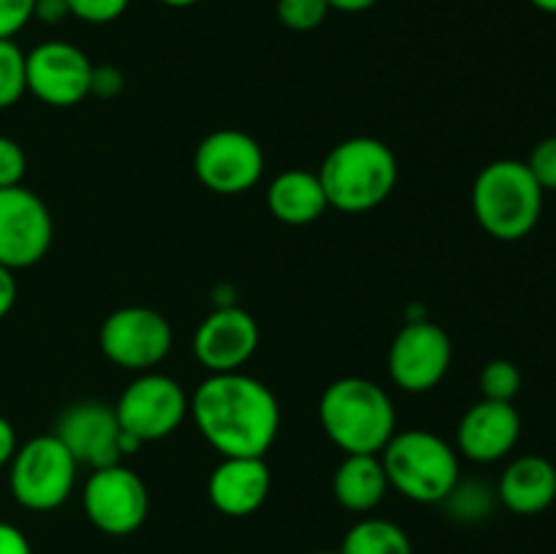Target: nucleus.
<instances>
[{
	"label": "nucleus",
	"mask_w": 556,
	"mask_h": 554,
	"mask_svg": "<svg viewBox=\"0 0 556 554\" xmlns=\"http://www.w3.org/2000/svg\"><path fill=\"white\" fill-rule=\"evenodd\" d=\"M258 342V320L237 304H223L199 324L193 353L210 375L239 373L255 356Z\"/></svg>",
	"instance_id": "15"
},
{
	"label": "nucleus",
	"mask_w": 556,
	"mask_h": 554,
	"mask_svg": "<svg viewBox=\"0 0 556 554\" xmlns=\"http://www.w3.org/2000/svg\"><path fill=\"white\" fill-rule=\"evenodd\" d=\"M266 210L286 226H307L318 221L329 210L318 172L286 168L277 174L266 188Z\"/></svg>",
	"instance_id": "19"
},
{
	"label": "nucleus",
	"mask_w": 556,
	"mask_h": 554,
	"mask_svg": "<svg viewBox=\"0 0 556 554\" xmlns=\"http://www.w3.org/2000/svg\"><path fill=\"white\" fill-rule=\"evenodd\" d=\"M27 92V52L14 38H0V109H11Z\"/></svg>",
	"instance_id": "23"
},
{
	"label": "nucleus",
	"mask_w": 556,
	"mask_h": 554,
	"mask_svg": "<svg viewBox=\"0 0 556 554\" xmlns=\"http://www.w3.org/2000/svg\"><path fill=\"white\" fill-rule=\"evenodd\" d=\"M201 438L220 456H266L280 432V402L248 373L206 375L190 396Z\"/></svg>",
	"instance_id": "1"
},
{
	"label": "nucleus",
	"mask_w": 556,
	"mask_h": 554,
	"mask_svg": "<svg viewBox=\"0 0 556 554\" xmlns=\"http://www.w3.org/2000/svg\"><path fill=\"white\" fill-rule=\"evenodd\" d=\"M114 411L123 432L136 445H144L168 438L182 427L190 413V396L179 380L150 369L125 386Z\"/></svg>",
	"instance_id": "7"
},
{
	"label": "nucleus",
	"mask_w": 556,
	"mask_h": 554,
	"mask_svg": "<svg viewBox=\"0 0 556 554\" xmlns=\"http://www.w3.org/2000/svg\"><path fill=\"white\" fill-rule=\"evenodd\" d=\"M269 489L271 473L264 456H223L206 483L210 503L231 519L255 514L269 498Z\"/></svg>",
	"instance_id": "17"
},
{
	"label": "nucleus",
	"mask_w": 556,
	"mask_h": 554,
	"mask_svg": "<svg viewBox=\"0 0 556 554\" xmlns=\"http://www.w3.org/2000/svg\"><path fill=\"white\" fill-rule=\"evenodd\" d=\"M389 489L380 454H345L331 478L334 500L353 514H369L378 508Z\"/></svg>",
	"instance_id": "20"
},
{
	"label": "nucleus",
	"mask_w": 556,
	"mask_h": 554,
	"mask_svg": "<svg viewBox=\"0 0 556 554\" xmlns=\"http://www.w3.org/2000/svg\"><path fill=\"white\" fill-rule=\"evenodd\" d=\"M541 185L525 161L500 158L483 166L472 182V215L478 226L500 242H519L530 237L543 215Z\"/></svg>",
	"instance_id": "4"
},
{
	"label": "nucleus",
	"mask_w": 556,
	"mask_h": 554,
	"mask_svg": "<svg viewBox=\"0 0 556 554\" xmlns=\"http://www.w3.org/2000/svg\"><path fill=\"white\" fill-rule=\"evenodd\" d=\"M521 369L519 364L510 362V358H492V362L483 364L481 386L483 400H497V402H514L521 391Z\"/></svg>",
	"instance_id": "24"
},
{
	"label": "nucleus",
	"mask_w": 556,
	"mask_h": 554,
	"mask_svg": "<svg viewBox=\"0 0 556 554\" xmlns=\"http://www.w3.org/2000/svg\"><path fill=\"white\" fill-rule=\"evenodd\" d=\"M0 554H33L25 532L9 521H0Z\"/></svg>",
	"instance_id": "31"
},
{
	"label": "nucleus",
	"mask_w": 556,
	"mask_h": 554,
	"mask_svg": "<svg viewBox=\"0 0 556 554\" xmlns=\"http://www.w3.org/2000/svg\"><path fill=\"white\" fill-rule=\"evenodd\" d=\"M27 172V158L20 141L0 136V188H14L22 185Z\"/></svg>",
	"instance_id": "28"
},
{
	"label": "nucleus",
	"mask_w": 556,
	"mask_h": 554,
	"mask_svg": "<svg viewBox=\"0 0 556 554\" xmlns=\"http://www.w3.org/2000/svg\"><path fill=\"white\" fill-rule=\"evenodd\" d=\"M497 489L489 487L486 481H478V478H472V481L459 478L454 489L443 498L440 508L456 525H481L497 511Z\"/></svg>",
	"instance_id": "22"
},
{
	"label": "nucleus",
	"mask_w": 556,
	"mask_h": 554,
	"mask_svg": "<svg viewBox=\"0 0 556 554\" xmlns=\"http://www.w3.org/2000/svg\"><path fill=\"white\" fill-rule=\"evenodd\" d=\"M52 212L25 185L0 188V264L9 269L36 266L52 248Z\"/></svg>",
	"instance_id": "13"
},
{
	"label": "nucleus",
	"mask_w": 556,
	"mask_h": 554,
	"mask_svg": "<svg viewBox=\"0 0 556 554\" xmlns=\"http://www.w3.org/2000/svg\"><path fill=\"white\" fill-rule=\"evenodd\" d=\"M92 63L76 43L43 41L27 52V92L54 109H71L90 96Z\"/></svg>",
	"instance_id": "14"
},
{
	"label": "nucleus",
	"mask_w": 556,
	"mask_h": 554,
	"mask_svg": "<svg viewBox=\"0 0 556 554\" xmlns=\"http://www.w3.org/2000/svg\"><path fill=\"white\" fill-rule=\"evenodd\" d=\"M525 163L535 182L543 188V193H556V136H546V139L538 141Z\"/></svg>",
	"instance_id": "26"
},
{
	"label": "nucleus",
	"mask_w": 556,
	"mask_h": 554,
	"mask_svg": "<svg viewBox=\"0 0 556 554\" xmlns=\"http://www.w3.org/2000/svg\"><path fill=\"white\" fill-rule=\"evenodd\" d=\"M389 487L421 505H440L462 478L459 451L429 429L394 432L380 451Z\"/></svg>",
	"instance_id": "5"
},
{
	"label": "nucleus",
	"mask_w": 556,
	"mask_h": 554,
	"mask_svg": "<svg viewBox=\"0 0 556 554\" xmlns=\"http://www.w3.org/2000/svg\"><path fill=\"white\" fill-rule=\"evenodd\" d=\"M277 20L288 27V30L307 33L324 25L329 16V3L326 0H277L275 5Z\"/></svg>",
	"instance_id": "25"
},
{
	"label": "nucleus",
	"mask_w": 556,
	"mask_h": 554,
	"mask_svg": "<svg viewBox=\"0 0 556 554\" xmlns=\"http://www.w3.org/2000/svg\"><path fill=\"white\" fill-rule=\"evenodd\" d=\"M163 5H172V9H188V5H195L199 0H161Z\"/></svg>",
	"instance_id": "37"
},
{
	"label": "nucleus",
	"mask_w": 556,
	"mask_h": 554,
	"mask_svg": "<svg viewBox=\"0 0 556 554\" xmlns=\"http://www.w3.org/2000/svg\"><path fill=\"white\" fill-rule=\"evenodd\" d=\"M71 16L87 25H109L128 11L130 0H65Z\"/></svg>",
	"instance_id": "27"
},
{
	"label": "nucleus",
	"mask_w": 556,
	"mask_h": 554,
	"mask_svg": "<svg viewBox=\"0 0 556 554\" xmlns=\"http://www.w3.org/2000/svg\"><path fill=\"white\" fill-rule=\"evenodd\" d=\"M454 345L443 326L429 318L407 320L389 348V375L407 394H427L443 383Z\"/></svg>",
	"instance_id": "12"
},
{
	"label": "nucleus",
	"mask_w": 556,
	"mask_h": 554,
	"mask_svg": "<svg viewBox=\"0 0 556 554\" xmlns=\"http://www.w3.org/2000/svg\"><path fill=\"white\" fill-rule=\"evenodd\" d=\"M396 177L394 150L372 136H353L334 144L318 172L329 206L348 215H364L383 204L394 193Z\"/></svg>",
	"instance_id": "3"
},
{
	"label": "nucleus",
	"mask_w": 556,
	"mask_h": 554,
	"mask_svg": "<svg viewBox=\"0 0 556 554\" xmlns=\"http://www.w3.org/2000/svg\"><path fill=\"white\" fill-rule=\"evenodd\" d=\"M54 435L71 451V456L90 470L117 465L125 454L139 449L119 427L114 405L101 400L71 402L58 416Z\"/></svg>",
	"instance_id": "10"
},
{
	"label": "nucleus",
	"mask_w": 556,
	"mask_h": 554,
	"mask_svg": "<svg viewBox=\"0 0 556 554\" xmlns=\"http://www.w3.org/2000/svg\"><path fill=\"white\" fill-rule=\"evenodd\" d=\"M36 0H0V38H14L33 20Z\"/></svg>",
	"instance_id": "29"
},
{
	"label": "nucleus",
	"mask_w": 556,
	"mask_h": 554,
	"mask_svg": "<svg viewBox=\"0 0 556 554\" xmlns=\"http://www.w3.org/2000/svg\"><path fill=\"white\" fill-rule=\"evenodd\" d=\"M76 470H79V462L60 443L58 435H36L27 443L16 445L11 456V494L22 508L47 514L68 503L76 487Z\"/></svg>",
	"instance_id": "6"
},
{
	"label": "nucleus",
	"mask_w": 556,
	"mask_h": 554,
	"mask_svg": "<svg viewBox=\"0 0 556 554\" xmlns=\"http://www.w3.org/2000/svg\"><path fill=\"white\" fill-rule=\"evenodd\" d=\"M16 429L14 424L9 421L5 416H0V467H5L11 462V456H14L16 451Z\"/></svg>",
	"instance_id": "34"
},
{
	"label": "nucleus",
	"mask_w": 556,
	"mask_h": 554,
	"mask_svg": "<svg viewBox=\"0 0 556 554\" xmlns=\"http://www.w3.org/2000/svg\"><path fill=\"white\" fill-rule=\"evenodd\" d=\"M16 293H20V288H16L14 269H9V266L0 264V318H5V315L14 310Z\"/></svg>",
	"instance_id": "33"
},
{
	"label": "nucleus",
	"mask_w": 556,
	"mask_h": 554,
	"mask_svg": "<svg viewBox=\"0 0 556 554\" xmlns=\"http://www.w3.org/2000/svg\"><path fill=\"white\" fill-rule=\"evenodd\" d=\"M318 418L345 454H380L396 432V411L380 383L358 375L337 378L320 394Z\"/></svg>",
	"instance_id": "2"
},
{
	"label": "nucleus",
	"mask_w": 556,
	"mask_h": 554,
	"mask_svg": "<svg viewBox=\"0 0 556 554\" xmlns=\"http://www.w3.org/2000/svg\"><path fill=\"white\" fill-rule=\"evenodd\" d=\"M266 158L258 141L237 128L212 130L193 155V172L217 196H242L264 177Z\"/></svg>",
	"instance_id": "11"
},
{
	"label": "nucleus",
	"mask_w": 556,
	"mask_h": 554,
	"mask_svg": "<svg viewBox=\"0 0 556 554\" xmlns=\"http://www.w3.org/2000/svg\"><path fill=\"white\" fill-rule=\"evenodd\" d=\"M530 3L535 5L538 11H543V14L556 16V0H530Z\"/></svg>",
	"instance_id": "36"
},
{
	"label": "nucleus",
	"mask_w": 556,
	"mask_h": 554,
	"mask_svg": "<svg viewBox=\"0 0 556 554\" xmlns=\"http://www.w3.org/2000/svg\"><path fill=\"white\" fill-rule=\"evenodd\" d=\"M331 11H342V14H362V11L372 9L378 0H326Z\"/></svg>",
	"instance_id": "35"
},
{
	"label": "nucleus",
	"mask_w": 556,
	"mask_h": 554,
	"mask_svg": "<svg viewBox=\"0 0 556 554\" xmlns=\"http://www.w3.org/2000/svg\"><path fill=\"white\" fill-rule=\"evenodd\" d=\"M123 87H125L123 71L114 68V65H92L90 96L114 98L117 92H123Z\"/></svg>",
	"instance_id": "30"
},
{
	"label": "nucleus",
	"mask_w": 556,
	"mask_h": 554,
	"mask_svg": "<svg viewBox=\"0 0 556 554\" xmlns=\"http://www.w3.org/2000/svg\"><path fill=\"white\" fill-rule=\"evenodd\" d=\"M98 345L114 367L150 373L172 353L174 329L157 310L130 304L106 315L98 331Z\"/></svg>",
	"instance_id": "8"
},
{
	"label": "nucleus",
	"mask_w": 556,
	"mask_h": 554,
	"mask_svg": "<svg viewBox=\"0 0 556 554\" xmlns=\"http://www.w3.org/2000/svg\"><path fill=\"white\" fill-rule=\"evenodd\" d=\"M340 554H413V541L396 521L364 516L345 532Z\"/></svg>",
	"instance_id": "21"
},
{
	"label": "nucleus",
	"mask_w": 556,
	"mask_h": 554,
	"mask_svg": "<svg viewBox=\"0 0 556 554\" xmlns=\"http://www.w3.org/2000/svg\"><path fill=\"white\" fill-rule=\"evenodd\" d=\"M81 505L92 527L106 536L123 538L139 530L150 514V489L144 478L123 462L98 467L87 476Z\"/></svg>",
	"instance_id": "9"
},
{
	"label": "nucleus",
	"mask_w": 556,
	"mask_h": 554,
	"mask_svg": "<svg viewBox=\"0 0 556 554\" xmlns=\"http://www.w3.org/2000/svg\"><path fill=\"white\" fill-rule=\"evenodd\" d=\"M315 554H340V552H315Z\"/></svg>",
	"instance_id": "38"
},
{
	"label": "nucleus",
	"mask_w": 556,
	"mask_h": 554,
	"mask_svg": "<svg viewBox=\"0 0 556 554\" xmlns=\"http://www.w3.org/2000/svg\"><path fill=\"white\" fill-rule=\"evenodd\" d=\"M68 16L71 11L65 0H36V5H33V20L43 22V25H60Z\"/></svg>",
	"instance_id": "32"
},
{
	"label": "nucleus",
	"mask_w": 556,
	"mask_h": 554,
	"mask_svg": "<svg viewBox=\"0 0 556 554\" xmlns=\"http://www.w3.org/2000/svg\"><path fill=\"white\" fill-rule=\"evenodd\" d=\"M521 440V416L514 402L478 400L459 418L456 451L478 465L505 459Z\"/></svg>",
	"instance_id": "16"
},
{
	"label": "nucleus",
	"mask_w": 556,
	"mask_h": 554,
	"mask_svg": "<svg viewBox=\"0 0 556 554\" xmlns=\"http://www.w3.org/2000/svg\"><path fill=\"white\" fill-rule=\"evenodd\" d=\"M497 498L503 508L516 516H538L556 500V465L548 456L521 454L505 465L497 481Z\"/></svg>",
	"instance_id": "18"
}]
</instances>
